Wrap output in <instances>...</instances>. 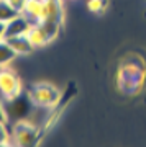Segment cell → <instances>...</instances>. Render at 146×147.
I'll list each match as a JSON object with an SVG mask.
<instances>
[{
  "instance_id": "obj_1",
  "label": "cell",
  "mask_w": 146,
  "mask_h": 147,
  "mask_svg": "<svg viewBox=\"0 0 146 147\" xmlns=\"http://www.w3.org/2000/svg\"><path fill=\"white\" fill-rule=\"evenodd\" d=\"M28 95H30L31 101L36 106H40V108H51V110L59 103L61 96H63L61 90L56 88L51 84H46V82L30 85Z\"/></svg>"
},
{
  "instance_id": "obj_2",
  "label": "cell",
  "mask_w": 146,
  "mask_h": 147,
  "mask_svg": "<svg viewBox=\"0 0 146 147\" xmlns=\"http://www.w3.org/2000/svg\"><path fill=\"white\" fill-rule=\"evenodd\" d=\"M3 106H5V113H7V121H23L28 119L31 115L33 106H36L31 101L28 92L26 93H20L13 96V98H3Z\"/></svg>"
},
{
  "instance_id": "obj_3",
  "label": "cell",
  "mask_w": 146,
  "mask_h": 147,
  "mask_svg": "<svg viewBox=\"0 0 146 147\" xmlns=\"http://www.w3.org/2000/svg\"><path fill=\"white\" fill-rule=\"evenodd\" d=\"M12 139H13V142L16 146L31 147V146H36L40 142L41 131H40V127L35 126L28 119L16 121L13 124V129H12Z\"/></svg>"
},
{
  "instance_id": "obj_4",
  "label": "cell",
  "mask_w": 146,
  "mask_h": 147,
  "mask_svg": "<svg viewBox=\"0 0 146 147\" xmlns=\"http://www.w3.org/2000/svg\"><path fill=\"white\" fill-rule=\"evenodd\" d=\"M0 93L3 98H13L21 93L20 77L7 67H0Z\"/></svg>"
},
{
  "instance_id": "obj_5",
  "label": "cell",
  "mask_w": 146,
  "mask_h": 147,
  "mask_svg": "<svg viewBox=\"0 0 146 147\" xmlns=\"http://www.w3.org/2000/svg\"><path fill=\"white\" fill-rule=\"evenodd\" d=\"M33 23L26 18L23 13H20L18 16H15L13 20H10L7 23L5 28V39L13 36H20V34H28V31L31 30Z\"/></svg>"
},
{
  "instance_id": "obj_6",
  "label": "cell",
  "mask_w": 146,
  "mask_h": 147,
  "mask_svg": "<svg viewBox=\"0 0 146 147\" xmlns=\"http://www.w3.org/2000/svg\"><path fill=\"white\" fill-rule=\"evenodd\" d=\"M43 20L63 23V0H43Z\"/></svg>"
},
{
  "instance_id": "obj_7",
  "label": "cell",
  "mask_w": 146,
  "mask_h": 147,
  "mask_svg": "<svg viewBox=\"0 0 146 147\" xmlns=\"http://www.w3.org/2000/svg\"><path fill=\"white\" fill-rule=\"evenodd\" d=\"M28 38L31 39L33 46H35V49L36 47H43L46 46V44H49V42L53 41V36L49 34V33L43 28L41 23H36V25H33L31 30L28 31Z\"/></svg>"
},
{
  "instance_id": "obj_8",
  "label": "cell",
  "mask_w": 146,
  "mask_h": 147,
  "mask_svg": "<svg viewBox=\"0 0 146 147\" xmlns=\"http://www.w3.org/2000/svg\"><path fill=\"white\" fill-rule=\"evenodd\" d=\"M16 54H30L35 49L31 39L28 38V34H20V36H13V38H7L5 39Z\"/></svg>"
},
{
  "instance_id": "obj_9",
  "label": "cell",
  "mask_w": 146,
  "mask_h": 147,
  "mask_svg": "<svg viewBox=\"0 0 146 147\" xmlns=\"http://www.w3.org/2000/svg\"><path fill=\"white\" fill-rule=\"evenodd\" d=\"M21 13L31 21L33 25L40 23L43 18V0H28L25 5V10Z\"/></svg>"
},
{
  "instance_id": "obj_10",
  "label": "cell",
  "mask_w": 146,
  "mask_h": 147,
  "mask_svg": "<svg viewBox=\"0 0 146 147\" xmlns=\"http://www.w3.org/2000/svg\"><path fill=\"white\" fill-rule=\"evenodd\" d=\"M15 56H16V53L13 51V47L5 39H2L0 41V67H7L15 59Z\"/></svg>"
},
{
  "instance_id": "obj_11",
  "label": "cell",
  "mask_w": 146,
  "mask_h": 147,
  "mask_svg": "<svg viewBox=\"0 0 146 147\" xmlns=\"http://www.w3.org/2000/svg\"><path fill=\"white\" fill-rule=\"evenodd\" d=\"M18 15H20V11L15 10L7 0H0V21L8 23L10 20H13V18L18 16Z\"/></svg>"
},
{
  "instance_id": "obj_12",
  "label": "cell",
  "mask_w": 146,
  "mask_h": 147,
  "mask_svg": "<svg viewBox=\"0 0 146 147\" xmlns=\"http://www.w3.org/2000/svg\"><path fill=\"white\" fill-rule=\"evenodd\" d=\"M108 5V0H87V8L92 13H102Z\"/></svg>"
},
{
  "instance_id": "obj_13",
  "label": "cell",
  "mask_w": 146,
  "mask_h": 147,
  "mask_svg": "<svg viewBox=\"0 0 146 147\" xmlns=\"http://www.w3.org/2000/svg\"><path fill=\"white\" fill-rule=\"evenodd\" d=\"M10 139H12V134L8 132V129H7V123L0 121V146L10 144Z\"/></svg>"
},
{
  "instance_id": "obj_14",
  "label": "cell",
  "mask_w": 146,
  "mask_h": 147,
  "mask_svg": "<svg viewBox=\"0 0 146 147\" xmlns=\"http://www.w3.org/2000/svg\"><path fill=\"white\" fill-rule=\"evenodd\" d=\"M7 2H8L15 10H18L21 13V11L25 10V5H26V2H28V0H7Z\"/></svg>"
},
{
  "instance_id": "obj_15",
  "label": "cell",
  "mask_w": 146,
  "mask_h": 147,
  "mask_svg": "<svg viewBox=\"0 0 146 147\" xmlns=\"http://www.w3.org/2000/svg\"><path fill=\"white\" fill-rule=\"evenodd\" d=\"M0 98H3L2 93H0ZM0 121L7 123V113H5V106H3V101L0 100Z\"/></svg>"
},
{
  "instance_id": "obj_16",
  "label": "cell",
  "mask_w": 146,
  "mask_h": 147,
  "mask_svg": "<svg viewBox=\"0 0 146 147\" xmlns=\"http://www.w3.org/2000/svg\"><path fill=\"white\" fill-rule=\"evenodd\" d=\"M5 28H7V23L0 21V41L5 39Z\"/></svg>"
},
{
  "instance_id": "obj_17",
  "label": "cell",
  "mask_w": 146,
  "mask_h": 147,
  "mask_svg": "<svg viewBox=\"0 0 146 147\" xmlns=\"http://www.w3.org/2000/svg\"><path fill=\"white\" fill-rule=\"evenodd\" d=\"M63 2H68V0H63Z\"/></svg>"
}]
</instances>
